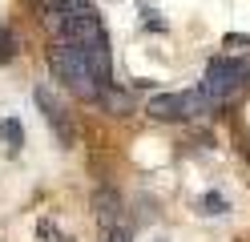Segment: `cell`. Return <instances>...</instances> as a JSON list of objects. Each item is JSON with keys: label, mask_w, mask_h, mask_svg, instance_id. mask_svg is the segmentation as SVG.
Masks as SVG:
<instances>
[{"label": "cell", "mask_w": 250, "mask_h": 242, "mask_svg": "<svg viewBox=\"0 0 250 242\" xmlns=\"http://www.w3.org/2000/svg\"><path fill=\"white\" fill-rule=\"evenodd\" d=\"M0 141H4V150L8 154H17L21 150V141H24V129L17 117H8V121H0Z\"/></svg>", "instance_id": "cell-5"}, {"label": "cell", "mask_w": 250, "mask_h": 242, "mask_svg": "<svg viewBox=\"0 0 250 242\" xmlns=\"http://www.w3.org/2000/svg\"><path fill=\"white\" fill-rule=\"evenodd\" d=\"M246 85V61H234V57H214L206 65V77H202V93H206L210 105H222L230 101L234 93Z\"/></svg>", "instance_id": "cell-2"}, {"label": "cell", "mask_w": 250, "mask_h": 242, "mask_svg": "<svg viewBox=\"0 0 250 242\" xmlns=\"http://www.w3.org/2000/svg\"><path fill=\"white\" fill-rule=\"evenodd\" d=\"M37 105H41V113H44V121L57 129V141H61V145H73V129H69V121H65V113H61L57 101H49V93H44V89H37Z\"/></svg>", "instance_id": "cell-4"}, {"label": "cell", "mask_w": 250, "mask_h": 242, "mask_svg": "<svg viewBox=\"0 0 250 242\" xmlns=\"http://www.w3.org/2000/svg\"><path fill=\"white\" fill-rule=\"evenodd\" d=\"M210 101H206V93H162V97H153V101L146 105L149 117H158V121H182V117H198V113H206Z\"/></svg>", "instance_id": "cell-3"}, {"label": "cell", "mask_w": 250, "mask_h": 242, "mask_svg": "<svg viewBox=\"0 0 250 242\" xmlns=\"http://www.w3.org/2000/svg\"><path fill=\"white\" fill-rule=\"evenodd\" d=\"M202 214H226V198L222 194H206V198H202Z\"/></svg>", "instance_id": "cell-6"}, {"label": "cell", "mask_w": 250, "mask_h": 242, "mask_svg": "<svg viewBox=\"0 0 250 242\" xmlns=\"http://www.w3.org/2000/svg\"><path fill=\"white\" fill-rule=\"evenodd\" d=\"M4 61H12V37L0 28V65H4Z\"/></svg>", "instance_id": "cell-7"}, {"label": "cell", "mask_w": 250, "mask_h": 242, "mask_svg": "<svg viewBox=\"0 0 250 242\" xmlns=\"http://www.w3.org/2000/svg\"><path fill=\"white\" fill-rule=\"evenodd\" d=\"M105 234H109V242H129V226H125V222H117L113 230H105Z\"/></svg>", "instance_id": "cell-8"}, {"label": "cell", "mask_w": 250, "mask_h": 242, "mask_svg": "<svg viewBox=\"0 0 250 242\" xmlns=\"http://www.w3.org/2000/svg\"><path fill=\"white\" fill-rule=\"evenodd\" d=\"M49 65L77 97H89V101L101 97V89L109 85V48H85V44L57 41V48L49 53Z\"/></svg>", "instance_id": "cell-1"}]
</instances>
